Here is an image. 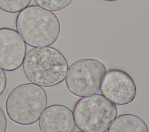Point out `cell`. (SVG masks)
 Wrapping results in <instances>:
<instances>
[{
	"label": "cell",
	"mask_w": 149,
	"mask_h": 132,
	"mask_svg": "<svg viewBox=\"0 0 149 132\" xmlns=\"http://www.w3.org/2000/svg\"><path fill=\"white\" fill-rule=\"evenodd\" d=\"M38 6L51 12H58L68 7L73 0H33Z\"/></svg>",
	"instance_id": "cell-11"
},
{
	"label": "cell",
	"mask_w": 149,
	"mask_h": 132,
	"mask_svg": "<svg viewBox=\"0 0 149 132\" xmlns=\"http://www.w3.org/2000/svg\"><path fill=\"white\" fill-rule=\"evenodd\" d=\"M26 54V45L17 31L0 28V68L13 71L23 64Z\"/></svg>",
	"instance_id": "cell-7"
},
{
	"label": "cell",
	"mask_w": 149,
	"mask_h": 132,
	"mask_svg": "<svg viewBox=\"0 0 149 132\" xmlns=\"http://www.w3.org/2000/svg\"><path fill=\"white\" fill-rule=\"evenodd\" d=\"M100 91L112 103L123 105L134 100L137 90L133 79L127 72L119 69H111L104 76Z\"/></svg>",
	"instance_id": "cell-6"
},
{
	"label": "cell",
	"mask_w": 149,
	"mask_h": 132,
	"mask_svg": "<svg viewBox=\"0 0 149 132\" xmlns=\"http://www.w3.org/2000/svg\"><path fill=\"white\" fill-rule=\"evenodd\" d=\"M7 120L3 111L0 107V132H6Z\"/></svg>",
	"instance_id": "cell-13"
},
{
	"label": "cell",
	"mask_w": 149,
	"mask_h": 132,
	"mask_svg": "<svg viewBox=\"0 0 149 132\" xmlns=\"http://www.w3.org/2000/svg\"><path fill=\"white\" fill-rule=\"evenodd\" d=\"M73 115L83 132H105L117 116L115 104L100 94L81 97L75 104Z\"/></svg>",
	"instance_id": "cell-4"
},
{
	"label": "cell",
	"mask_w": 149,
	"mask_h": 132,
	"mask_svg": "<svg viewBox=\"0 0 149 132\" xmlns=\"http://www.w3.org/2000/svg\"><path fill=\"white\" fill-rule=\"evenodd\" d=\"M47 96L44 89L32 83L20 85L8 94L6 112L14 123L31 125L37 122L47 107Z\"/></svg>",
	"instance_id": "cell-3"
},
{
	"label": "cell",
	"mask_w": 149,
	"mask_h": 132,
	"mask_svg": "<svg viewBox=\"0 0 149 132\" xmlns=\"http://www.w3.org/2000/svg\"><path fill=\"white\" fill-rule=\"evenodd\" d=\"M41 132H74L76 123L73 112L62 104L51 105L44 109L38 121Z\"/></svg>",
	"instance_id": "cell-8"
},
{
	"label": "cell",
	"mask_w": 149,
	"mask_h": 132,
	"mask_svg": "<svg viewBox=\"0 0 149 132\" xmlns=\"http://www.w3.org/2000/svg\"><path fill=\"white\" fill-rule=\"evenodd\" d=\"M108 132H149V130L146 122L139 116L126 113L116 117Z\"/></svg>",
	"instance_id": "cell-9"
},
{
	"label": "cell",
	"mask_w": 149,
	"mask_h": 132,
	"mask_svg": "<svg viewBox=\"0 0 149 132\" xmlns=\"http://www.w3.org/2000/svg\"><path fill=\"white\" fill-rule=\"evenodd\" d=\"M23 70L26 78L41 87H51L62 82L68 69L63 54L51 46L34 47L25 56Z\"/></svg>",
	"instance_id": "cell-1"
},
{
	"label": "cell",
	"mask_w": 149,
	"mask_h": 132,
	"mask_svg": "<svg viewBox=\"0 0 149 132\" xmlns=\"http://www.w3.org/2000/svg\"><path fill=\"white\" fill-rule=\"evenodd\" d=\"M6 86V76L4 71L0 68V96L3 93Z\"/></svg>",
	"instance_id": "cell-12"
},
{
	"label": "cell",
	"mask_w": 149,
	"mask_h": 132,
	"mask_svg": "<svg viewBox=\"0 0 149 132\" xmlns=\"http://www.w3.org/2000/svg\"><path fill=\"white\" fill-rule=\"evenodd\" d=\"M31 0H0V9L9 13H19L29 6Z\"/></svg>",
	"instance_id": "cell-10"
},
{
	"label": "cell",
	"mask_w": 149,
	"mask_h": 132,
	"mask_svg": "<svg viewBox=\"0 0 149 132\" xmlns=\"http://www.w3.org/2000/svg\"><path fill=\"white\" fill-rule=\"evenodd\" d=\"M107 68L101 61L95 58L79 60L68 68L65 84L70 93L84 97L97 93Z\"/></svg>",
	"instance_id": "cell-5"
},
{
	"label": "cell",
	"mask_w": 149,
	"mask_h": 132,
	"mask_svg": "<svg viewBox=\"0 0 149 132\" xmlns=\"http://www.w3.org/2000/svg\"><path fill=\"white\" fill-rule=\"evenodd\" d=\"M77 132H83V131H77Z\"/></svg>",
	"instance_id": "cell-15"
},
{
	"label": "cell",
	"mask_w": 149,
	"mask_h": 132,
	"mask_svg": "<svg viewBox=\"0 0 149 132\" xmlns=\"http://www.w3.org/2000/svg\"><path fill=\"white\" fill-rule=\"evenodd\" d=\"M15 24L25 43L33 47L52 45L57 40L61 31L57 16L52 12L35 5L20 12Z\"/></svg>",
	"instance_id": "cell-2"
},
{
	"label": "cell",
	"mask_w": 149,
	"mask_h": 132,
	"mask_svg": "<svg viewBox=\"0 0 149 132\" xmlns=\"http://www.w3.org/2000/svg\"><path fill=\"white\" fill-rule=\"evenodd\" d=\"M103 1H118V0H103Z\"/></svg>",
	"instance_id": "cell-14"
}]
</instances>
